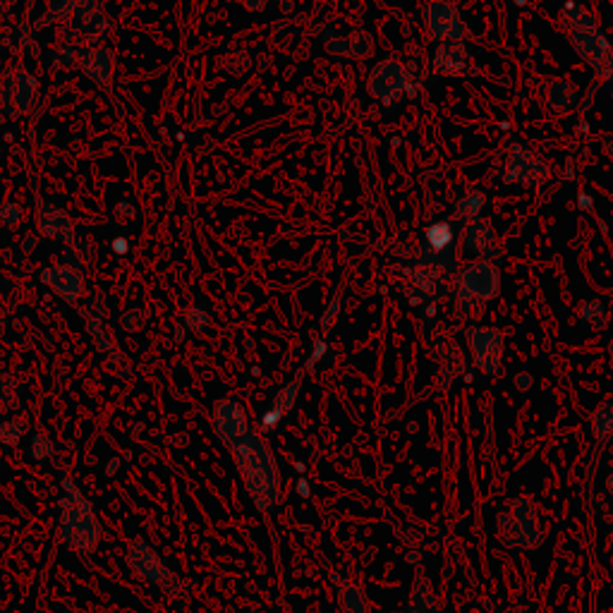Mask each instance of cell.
I'll return each instance as SVG.
<instances>
[{
    "label": "cell",
    "instance_id": "obj_1",
    "mask_svg": "<svg viewBox=\"0 0 613 613\" xmlns=\"http://www.w3.org/2000/svg\"><path fill=\"white\" fill-rule=\"evenodd\" d=\"M230 453L254 506L264 513L273 511L281 503V470L264 436L250 429V434L235 443Z\"/></svg>",
    "mask_w": 613,
    "mask_h": 613
},
{
    "label": "cell",
    "instance_id": "obj_2",
    "mask_svg": "<svg viewBox=\"0 0 613 613\" xmlns=\"http://www.w3.org/2000/svg\"><path fill=\"white\" fill-rule=\"evenodd\" d=\"M60 537L63 544L80 554H91L101 542V523L94 508L72 479H63V501H60Z\"/></svg>",
    "mask_w": 613,
    "mask_h": 613
},
{
    "label": "cell",
    "instance_id": "obj_3",
    "mask_svg": "<svg viewBox=\"0 0 613 613\" xmlns=\"http://www.w3.org/2000/svg\"><path fill=\"white\" fill-rule=\"evenodd\" d=\"M496 539L506 549H537L544 542V527L539 508L530 496H515L506 511L496 515Z\"/></svg>",
    "mask_w": 613,
    "mask_h": 613
},
{
    "label": "cell",
    "instance_id": "obj_4",
    "mask_svg": "<svg viewBox=\"0 0 613 613\" xmlns=\"http://www.w3.org/2000/svg\"><path fill=\"white\" fill-rule=\"evenodd\" d=\"M501 180L508 187H542L551 180V166L544 156L537 151L523 147V144H513L508 149L506 161L501 168Z\"/></svg>",
    "mask_w": 613,
    "mask_h": 613
},
{
    "label": "cell",
    "instance_id": "obj_5",
    "mask_svg": "<svg viewBox=\"0 0 613 613\" xmlns=\"http://www.w3.org/2000/svg\"><path fill=\"white\" fill-rule=\"evenodd\" d=\"M127 566H130V570L137 575V578L151 582V585H159L163 592L178 597L180 582L175 580V575L168 570L166 563H163L159 551H156L149 542H144V539H132L130 546H127Z\"/></svg>",
    "mask_w": 613,
    "mask_h": 613
},
{
    "label": "cell",
    "instance_id": "obj_6",
    "mask_svg": "<svg viewBox=\"0 0 613 613\" xmlns=\"http://www.w3.org/2000/svg\"><path fill=\"white\" fill-rule=\"evenodd\" d=\"M39 103V84H36L32 72L24 68H10L0 77V108L10 118H22L32 113Z\"/></svg>",
    "mask_w": 613,
    "mask_h": 613
},
{
    "label": "cell",
    "instance_id": "obj_7",
    "mask_svg": "<svg viewBox=\"0 0 613 613\" xmlns=\"http://www.w3.org/2000/svg\"><path fill=\"white\" fill-rule=\"evenodd\" d=\"M467 350H470L475 367L489 379H496L503 372V333L494 326H470L465 331Z\"/></svg>",
    "mask_w": 613,
    "mask_h": 613
},
{
    "label": "cell",
    "instance_id": "obj_8",
    "mask_svg": "<svg viewBox=\"0 0 613 613\" xmlns=\"http://www.w3.org/2000/svg\"><path fill=\"white\" fill-rule=\"evenodd\" d=\"M570 46L575 48V53L590 65L594 75L599 80L611 84L613 82V44L611 39L602 32V27L587 29V32H575L568 34Z\"/></svg>",
    "mask_w": 613,
    "mask_h": 613
},
{
    "label": "cell",
    "instance_id": "obj_9",
    "mask_svg": "<svg viewBox=\"0 0 613 613\" xmlns=\"http://www.w3.org/2000/svg\"><path fill=\"white\" fill-rule=\"evenodd\" d=\"M424 27L436 44H455L467 39V24L451 0H432L424 8Z\"/></svg>",
    "mask_w": 613,
    "mask_h": 613
},
{
    "label": "cell",
    "instance_id": "obj_10",
    "mask_svg": "<svg viewBox=\"0 0 613 613\" xmlns=\"http://www.w3.org/2000/svg\"><path fill=\"white\" fill-rule=\"evenodd\" d=\"M410 87V72L400 60H381L376 68L369 72L367 91L372 99L384 106L396 103L400 96Z\"/></svg>",
    "mask_w": 613,
    "mask_h": 613
},
{
    "label": "cell",
    "instance_id": "obj_11",
    "mask_svg": "<svg viewBox=\"0 0 613 613\" xmlns=\"http://www.w3.org/2000/svg\"><path fill=\"white\" fill-rule=\"evenodd\" d=\"M455 290L467 293L482 302H491L501 290V271L496 262L475 259L455 276Z\"/></svg>",
    "mask_w": 613,
    "mask_h": 613
},
{
    "label": "cell",
    "instance_id": "obj_12",
    "mask_svg": "<svg viewBox=\"0 0 613 613\" xmlns=\"http://www.w3.org/2000/svg\"><path fill=\"white\" fill-rule=\"evenodd\" d=\"M250 417L238 400H218L214 408V432L218 439L233 448L240 439L250 434Z\"/></svg>",
    "mask_w": 613,
    "mask_h": 613
},
{
    "label": "cell",
    "instance_id": "obj_13",
    "mask_svg": "<svg viewBox=\"0 0 613 613\" xmlns=\"http://www.w3.org/2000/svg\"><path fill=\"white\" fill-rule=\"evenodd\" d=\"M460 247H463L465 252H470L472 257L494 262V259H499L501 254V238L489 221L477 218V221L465 223L463 226V233H460Z\"/></svg>",
    "mask_w": 613,
    "mask_h": 613
},
{
    "label": "cell",
    "instance_id": "obj_14",
    "mask_svg": "<svg viewBox=\"0 0 613 613\" xmlns=\"http://www.w3.org/2000/svg\"><path fill=\"white\" fill-rule=\"evenodd\" d=\"M34 218L36 228H39V233L44 235V238L65 242V245H70V242L75 240V223H72L68 211H63L60 206L41 199V202L36 204Z\"/></svg>",
    "mask_w": 613,
    "mask_h": 613
},
{
    "label": "cell",
    "instance_id": "obj_15",
    "mask_svg": "<svg viewBox=\"0 0 613 613\" xmlns=\"http://www.w3.org/2000/svg\"><path fill=\"white\" fill-rule=\"evenodd\" d=\"M44 283L58 297L68 302L82 300L87 293V281H84L82 271L72 264H53L44 271Z\"/></svg>",
    "mask_w": 613,
    "mask_h": 613
},
{
    "label": "cell",
    "instance_id": "obj_16",
    "mask_svg": "<svg viewBox=\"0 0 613 613\" xmlns=\"http://www.w3.org/2000/svg\"><path fill=\"white\" fill-rule=\"evenodd\" d=\"M472 70V56L465 41L439 44L434 53V72L441 77H465Z\"/></svg>",
    "mask_w": 613,
    "mask_h": 613
},
{
    "label": "cell",
    "instance_id": "obj_17",
    "mask_svg": "<svg viewBox=\"0 0 613 613\" xmlns=\"http://www.w3.org/2000/svg\"><path fill=\"white\" fill-rule=\"evenodd\" d=\"M82 72L99 87H111L115 75V56L111 48L91 46L82 53Z\"/></svg>",
    "mask_w": 613,
    "mask_h": 613
},
{
    "label": "cell",
    "instance_id": "obj_18",
    "mask_svg": "<svg viewBox=\"0 0 613 613\" xmlns=\"http://www.w3.org/2000/svg\"><path fill=\"white\" fill-rule=\"evenodd\" d=\"M558 24L566 34L575 32H587V29L599 27V22L594 20V15L580 0H563L561 8H558Z\"/></svg>",
    "mask_w": 613,
    "mask_h": 613
},
{
    "label": "cell",
    "instance_id": "obj_19",
    "mask_svg": "<svg viewBox=\"0 0 613 613\" xmlns=\"http://www.w3.org/2000/svg\"><path fill=\"white\" fill-rule=\"evenodd\" d=\"M546 106L556 115H568L578 106V89L568 80H554L546 87Z\"/></svg>",
    "mask_w": 613,
    "mask_h": 613
},
{
    "label": "cell",
    "instance_id": "obj_20",
    "mask_svg": "<svg viewBox=\"0 0 613 613\" xmlns=\"http://www.w3.org/2000/svg\"><path fill=\"white\" fill-rule=\"evenodd\" d=\"M408 613H443L432 582L424 578V575H417L415 582H412Z\"/></svg>",
    "mask_w": 613,
    "mask_h": 613
},
{
    "label": "cell",
    "instance_id": "obj_21",
    "mask_svg": "<svg viewBox=\"0 0 613 613\" xmlns=\"http://www.w3.org/2000/svg\"><path fill=\"white\" fill-rule=\"evenodd\" d=\"M331 51L341 53V56L355 58V60H364L374 53V39H372V34H367V32H355V34H350L348 39L331 44Z\"/></svg>",
    "mask_w": 613,
    "mask_h": 613
},
{
    "label": "cell",
    "instance_id": "obj_22",
    "mask_svg": "<svg viewBox=\"0 0 613 613\" xmlns=\"http://www.w3.org/2000/svg\"><path fill=\"white\" fill-rule=\"evenodd\" d=\"M338 606H341L343 613H372L369 597L355 582H341L338 585Z\"/></svg>",
    "mask_w": 613,
    "mask_h": 613
},
{
    "label": "cell",
    "instance_id": "obj_23",
    "mask_svg": "<svg viewBox=\"0 0 613 613\" xmlns=\"http://www.w3.org/2000/svg\"><path fill=\"white\" fill-rule=\"evenodd\" d=\"M297 391H300V379H297V381H290V384L285 386L281 393H278V398L273 400L271 412L264 417V429H269V427H273V424H276V422H281L283 417L288 415L290 410H293L295 398H297Z\"/></svg>",
    "mask_w": 613,
    "mask_h": 613
},
{
    "label": "cell",
    "instance_id": "obj_24",
    "mask_svg": "<svg viewBox=\"0 0 613 613\" xmlns=\"http://www.w3.org/2000/svg\"><path fill=\"white\" fill-rule=\"evenodd\" d=\"M590 432L599 443L609 441L613 436V400H604L597 405L590 417Z\"/></svg>",
    "mask_w": 613,
    "mask_h": 613
},
{
    "label": "cell",
    "instance_id": "obj_25",
    "mask_svg": "<svg viewBox=\"0 0 613 613\" xmlns=\"http://www.w3.org/2000/svg\"><path fill=\"white\" fill-rule=\"evenodd\" d=\"M484 305H487V302H482V300H477V297L455 290L453 312L460 321H479L484 314Z\"/></svg>",
    "mask_w": 613,
    "mask_h": 613
},
{
    "label": "cell",
    "instance_id": "obj_26",
    "mask_svg": "<svg viewBox=\"0 0 613 613\" xmlns=\"http://www.w3.org/2000/svg\"><path fill=\"white\" fill-rule=\"evenodd\" d=\"M484 204H487L484 194H479V192L467 194V197H463L458 204H455L453 218H455V221H463V223L477 221V218H482Z\"/></svg>",
    "mask_w": 613,
    "mask_h": 613
},
{
    "label": "cell",
    "instance_id": "obj_27",
    "mask_svg": "<svg viewBox=\"0 0 613 613\" xmlns=\"http://www.w3.org/2000/svg\"><path fill=\"white\" fill-rule=\"evenodd\" d=\"M20 408V384L15 376L0 372V415H10Z\"/></svg>",
    "mask_w": 613,
    "mask_h": 613
},
{
    "label": "cell",
    "instance_id": "obj_28",
    "mask_svg": "<svg viewBox=\"0 0 613 613\" xmlns=\"http://www.w3.org/2000/svg\"><path fill=\"white\" fill-rule=\"evenodd\" d=\"M578 314H580V319L585 321V324H590L594 331H602L606 326V321H609V314H606L604 302H599V300L582 302Z\"/></svg>",
    "mask_w": 613,
    "mask_h": 613
},
{
    "label": "cell",
    "instance_id": "obj_29",
    "mask_svg": "<svg viewBox=\"0 0 613 613\" xmlns=\"http://www.w3.org/2000/svg\"><path fill=\"white\" fill-rule=\"evenodd\" d=\"M103 15V3L101 0H77L75 8H72V17L75 22H80L82 27H91L101 20Z\"/></svg>",
    "mask_w": 613,
    "mask_h": 613
},
{
    "label": "cell",
    "instance_id": "obj_30",
    "mask_svg": "<svg viewBox=\"0 0 613 613\" xmlns=\"http://www.w3.org/2000/svg\"><path fill=\"white\" fill-rule=\"evenodd\" d=\"M24 434H27V429H24L20 420L0 422V446L17 448L24 441Z\"/></svg>",
    "mask_w": 613,
    "mask_h": 613
},
{
    "label": "cell",
    "instance_id": "obj_31",
    "mask_svg": "<svg viewBox=\"0 0 613 613\" xmlns=\"http://www.w3.org/2000/svg\"><path fill=\"white\" fill-rule=\"evenodd\" d=\"M29 455H32L36 463H46V460H51V455H53L51 439L44 434L32 436V441H29Z\"/></svg>",
    "mask_w": 613,
    "mask_h": 613
},
{
    "label": "cell",
    "instance_id": "obj_32",
    "mask_svg": "<svg viewBox=\"0 0 613 613\" xmlns=\"http://www.w3.org/2000/svg\"><path fill=\"white\" fill-rule=\"evenodd\" d=\"M75 3H77V0H46L48 17L58 20V17L72 15V8H75Z\"/></svg>",
    "mask_w": 613,
    "mask_h": 613
},
{
    "label": "cell",
    "instance_id": "obj_33",
    "mask_svg": "<svg viewBox=\"0 0 613 613\" xmlns=\"http://www.w3.org/2000/svg\"><path fill=\"white\" fill-rule=\"evenodd\" d=\"M513 386L518 388V391H523V393H525V391H530V388H532V374H530V372L518 374V376H515V379H513Z\"/></svg>",
    "mask_w": 613,
    "mask_h": 613
},
{
    "label": "cell",
    "instance_id": "obj_34",
    "mask_svg": "<svg viewBox=\"0 0 613 613\" xmlns=\"http://www.w3.org/2000/svg\"><path fill=\"white\" fill-rule=\"evenodd\" d=\"M235 3H240L242 8H247L250 12H262L266 5H269V0H235Z\"/></svg>",
    "mask_w": 613,
    "mask_h": 613
},
{
    "label": "cell",
    "instance_id": "obj_35",
    "mask_svg": "<svg viewBox=\"0 0 613 613\" xmlns=\"http://www.w3.org/2000/svg\"><path fill=\"white\" fill-rule=\"evenodd\" d=\"M602 151H604L606 159L613 161V132H609V135L602 137Z\"/></svg>",
    "mask_w": 613,
    "mask_h": 613
},
{
    "label": "cell",
    "instance_id": "obj_36",
    "mask_svg": "<svg viewBox=\"0 0 613 613\" xmlns=\"http://www.w3.org/2000/svg\"><path fill=\"white\" fill-rule=\"evenodd\" d=\"M5 324H8V317H5V309L0 307V336H3V331H5Z\"/></svg>",
    "mask_w": 613,
    "mask_h": 613
},
{
    "label": "cell",
    "instance_id": "obj_37",
    "mask_svg": "<svg viewBox=\"0 0 613 613\" xmlns=\"http://www.w3.org/2000/svg\"><path fill=\"white\" fill-rule=\"evenodd\" d=\"M606 489H609V491H611V494H613V472H611V475H609V477H606Z\"/></svg>",
    "mask_w": 613,
    "mask_h": 613
},
{
    "label": "cell",
    "instance_id": "obj_38",
    "mask_svg": "<svg viewBox=\"0 0 613 613\" xmlns=\"http://www.w3.org/2000/svg\"><path fill=\"white\" fill-rule=\"evenodd\" d=\"M5 44V34H3V29H0V46Z\"/></svg>",
    "mask_w": 613,
    "mask_h": 613
},
{
    "label": "cell",
    "instance_id": "obj_39",
    "mask_svg": "<svg viewBox=\"0 0 613 613\" xmlns=\"http://www.w3.org/2000/svg\"><path fill=\"white\" fill-rule=\"evenodd\" d=\"M609 352H611V357H613V338H611V343H609Z\"/></svg>",
    "mask_w": 613,
    "mask_h": 613
},
{
    "label": "cell",
    "instance_id": "obj_40",
    "mask_svg": "<svg viewBox=\"0 0 613 613\" xmlns=\"http://www.w3.org/2000/svg\"><path fill=\"white\" fill-rule=\"evenodd\" d=\"M609 94H611V99H613V82L609 84Z\"/></svg>",
    "mask_w": 613,
    "mask_h": 613
},
{
    "label": "cell",
    "instance_id": "obj_41",
    "mask_svg": "<svg viewBox=\"0 0 613 613\" xmlns=\"http://www.w3.org/2000/svg\"><path fill=\"white\" fill-rule=\"evenodd\" d=\"M0 460H3V448H0Z\"/></svg>",
    "mask_w": 613,
    "mask_h": 613
}]
</instances>
